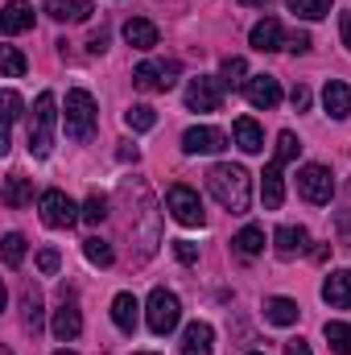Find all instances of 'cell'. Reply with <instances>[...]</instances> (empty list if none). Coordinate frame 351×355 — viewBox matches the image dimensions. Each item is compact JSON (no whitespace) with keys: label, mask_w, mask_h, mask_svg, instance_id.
I'll return each instance as SVG.
<instances>
[{"label":"cell","mask_w":351,"mask_h":355,"mask_svg":"<svg viewBox=\"0 0 351 355\" xmlns=\"http://www.w3.org/2000/svg\"><path fill=\"white\" fill-rule=\"evenodd\" d=\"M207 190L215 194V202L232 215H244L252 207V178L244 166H232V162H219L207 170Z\"/></svg>","instance_id":"cell-1"},{"label":"cell","mask_w":351,"mask_h":355,"mask_svg":"<svg viewBox=\"0 0 351 355\" xmlns=\"http://www.w3.org/2000/svg\"><path fill=\"white\" fill-rule=\"evenodd\" d=\"M54 128H58V99H54V91H42L29 112V153L33 157H50Z\"/></svg>","instance_id":"cell-2"},{"label":"cell","mask_w":351,"mask_h":355,"mask_svg":"<svg viewBox=\"0 0 351 355\" xmlns=\"http://www.w3.org/2000/svg\"><path fill=\"white\" fill-rule=\"evenodd\" d=\"M62 124H67L71 141H91V132H95V99H91V91H83V87L67 91Z\"/></svg>","instance_id":"cell-3"},{"label":"cell","mask_w":351,"mask_h":355,"mask_svg":"<svg viewBox=\"0 0 351 355\" xmlns=\"http://www.w3.org/2000/svg\"><path fill=\"white\" fill-rule=\"evenodd\" d=\"M178 318H182V302H178L166 285H157V289L149 293V302H145V322H149V331H153V335H170L178 327Z\"/></svg>","instance_id":"cell-4"},{"label":"cell","mask_w":351,"mask_h":355,"mask_svg":"<svg viewBox=\"0 0 351 355\" xmlns=\"http://www.w3.org/2000/svg\"><path fill=\"white\" fill-rule=\"evenodd\" d=\"M50 331H54V339H58V343H71V339H79V331H83L79 297H75V289H71V285H62V289H58V310H54Z\"/></svg>","instance_id":"cell-5"},{"label":"cell","mask_w":351,"mask_h":355,"mask_svg":"<svg viewBox=\"0 0 351 355\" xmlns=\"http://www.w3.org/2000/svg\"><path fill=\"white\" fill-rule=\"evenodd\" d=\"M166 211L174 215L182 227H203L207 223V211H203V198H198V190H190V186H170V194H166Z\"/></svg>","instance_id":"cell-6"},{"label":"cell","mask_w":351,"mask_h":355,"mask_svg":"<svg viewBox=\"0 0 351 355\" xmlns=\"http://www.w3.org/2000/svg\"><path fill=\"white\" fill-rule=\"evenodd\" d=\"M298 194L306 198V202H314V207H327L331 202V194H335V174L327 170V166H302L298 170Z\"/></svg>","instance_id":"cell-7"},{"label":"cell","mask_w":351,"mask_h":355,"mask_svg":"<svg viewBox=\"0 0 351 355\" xmlns=\"http://www.w3.org/2000/svg\"><path fill=\"white\" fill-rule=\"evenodd\" d=\"M186 107L190 112H219L223 107V79L215 75H198L186 83Z\"/></svg>","instance_id":"cell-8"},{"label":"cell","mask_w":351,"mask_h":355,"mask_svg":"<svg viewBox=\"0 0 351 355\" xmlns=\"http://www.w3.org/2000/svg\"><path fill=\"white\" fill-rule=\"evenodd\" d=\"M37 211H42V223H46V227H71V223L83 219V211H79L62 190H46L42 202H37Z\"/></svg>","instance_id":"cell-9"},{"label":"cell","mask_w":351,"mask_h":355,"mask_svg":"<svg viewBox=\"0 0 351 355\" xmlns=\"http://www.w3.org/2000/svg\"><path fill=\"white\" fill-rule=\"evenodd\" d=\"M178 83V62H141L137 71H132V87L145 91V95H153V91H170Z\"/></svg>","instance_id":"cell-10"},{"label":"cell","mask_w":351,"mask_h":355,"mask_svg":"<svg viewBox=\"0 0 351 355\" xmlns=\"http://www.w3.org/2000/svg\"><path fill=\"white\" fill-rule=\"evenodd\" d=\"M182 149H186L190 157H198V153H223V149H228V137H223L219 128L198 124V128H186V132H182Z\"/></svg>","instance_id":"cell-11"},{"label":"cell","mask_w":351,"mask_h":355,"mask_svg":"<svg viewBox=\"0 0 351 355\" xmlns=\"http://www.w3.org/2000/svg\"><path fill=\"white\" fill-rule=\"evenodd\" d=\"M244 95H248V103H252V107L273 112V107L281 103V83H277L273 75H252V79L244 83Z\"/></svg>","instance_id":"cell-12"},{"label":"cell","mask_w":351,"mask_h":355,"mask_svg":"<svg viewBox=\"0 0 351 355\" xmlns=\"http://www.w3.org/2000/svg\"><path fill=\"white\" fill-rule=\"evenodd\" d=\"M112 322H116V331L137 335V327H141V302H137V293H116L112 297Z\"/></svg>","instance_id":"cell-13"},{"label":"cell","mask_w":351,"mask_h":355,"mask_svg":"<svg viewBox=\"0 0 351 355\" xmlns=\"http://www.w3.org/2000/svg\"><path fill=\"white\" fill-rule=\"evenodd\" d=\"M248 42H252V50H261V54L285 50V29H281V21H277V17H264L261 25H252Z\"/></svg>","instance_id":"cell-14"},{"label":"cell","mask_w":351,"mask_h":355,"mask_svg":"<svg viewBox=\"0 0 351 355\" xmlns=\"http://www.w3.org/2000/svg\"><path fill=\"white\" fill-rule=\"evenodd\" d=\"M323 302L335 310H351V268H335L323 281Z\"/></svg>","instance_id":"cell-15"},{"label":"cell","mask_w":351,"mask_h":355,"mask_svg":"<svg viewBox=\"0 0 351 355\" xmlns=\"http://www.w3.org/2000/svg\"><path fill=\"white\" fill-rule=\"evenodd\" d=\"M182 355H211L215 352V331H211V322H190L186 331H182Z\"/></svg>","instance_id":"cell-16"},{"label":"cell","mask_w":351,"mask_h":355,"mask_svg":"<svg viewBox=\"0 0 351 355\" xmlns=\"http://www.w3.org/2000/svg\"><path fill=\"white\" fill-rule=\"evenodd\" d=\"M0 29H4L8 37L33 29V4H29V0H8L4 12H0Z\"/></svg>","instance_id":"cell-17"},{"label":"cell","mask_w":351,"mask_h":355,"mask_svg":"<svg viewBox=\"0 0 351 355\" xmlns=\"http://www.w3.org/2000/svg\"><path fill=\"white\" fill-rule=\"evenodd\" d=\"M323 107H327L331 120H348L351 116V87L343 79H331V83L323 87Z\"/></svg>","instance_id":"cell-18"},{"label":"cell","mask_w":351,"mask_h":355,"mask_svg":"<svg viewBox=\"0 0 351 355\" xmlns=\"http://www.w3.org/2000/svg\"><path fill=\"white\" fill-rule=\"evenodd\" d=\"M306 227H293V223H285V227H277V236H273V252L281 257V261H293L302 248H306Z\"/></svg>","instance_id":"cell-19"},{"label":"cell","mask_w":351,"mask_h":355,"mask_svg":"<svg viewBox=\"0 0 351 355\" xmlns=\"http://www.w3.org/2000/svg\"><path fill=\"white\" fill-rule=\"evenodd\" d=\"M281 166H285V162H277V157H273V162L264 166V178H261V198H264V207H268V211H277V207L285 202V182H281Z\"/></svg>","instance_id":"cell-20"},{"label":"cell","mask_w":351,"mask_h":355,"mask_svg":"<svg viewBox=\"0 0 351 355\" xmlns=\"http://www.w3.org/2000/svg\"><path fill=\"white\" fill-rule=\"evenodd\" d=\"M42 4H46V12H50L54 21H62V25H79V21L91 17V0H42Z\"/></svg>","instance_id":"cell-21"},{"label":"cell","mask_w":351,"mask_h":355,"mask_svg":"<svg viewBox=\"0 0 351 355\" xmlns=\"http://www.w3.org/2000/svg\"><path fill=\"white\" fill-rule=\"evenodd\" d=\"M124 42H128L132 50H153V46H157V25L145 21V17H128V21H124Z\"/></svg>","instance_id":"cell-22"},{"label":"cell","mask_w":351,"mask_h":355,"mask_svg":"<svg viewBox=\"0 0 351 355\" xmlns=\"http://www.w3.org/2000/svg\"><path fill=\"white\" fill-rule=\"evenodd\" d=\"M21 322L33 339L42 335V289L37 285H25V293H21Z\"/></svg>","instance_id":"cell-23"},{"label":"cell","mask_w":351,"mask_h":355,"mask_svg":"<svg viewBox=\"0 0 351 355\" xmlns=\"http://www.w3.org/2000/svg\"><path fill=\"white\" fill-rule=\"evenodd\" d=\"M232 137H236V145H240L244 153H261L264 149V132L252 116H240V120L232 124Z\"/></svg>","instance_id":"cell-24"},{"label":"cell","mask_w":351,"mask_h":355,"mask_svg":"<svg viewBox=\"0 0 351 355\" xmlns=\"http://www.w3.org/2000/svg\"><path fill=\"white\" fill-rule=\"evenodd\" d=\"M232 248H236V257H240V261H257V257L264 252V227H257V223L240 227V236L232 240Z\"/></svg>","instance_id":"cell-25"},{"label":"cell","mask_w":351,"mask_h":355,"mask_svg":"<svg viewBox=\"0 0 351 355\" xmlns=\"http://www.w3.org/2000/svg\"><path fill=\"white\" fill-rule=\"evenodd\" d=\"M264 318H268L273 327H293V322L302 318V310H298L293 297H268V302H264Z\"/></svg>","instance_id":"cell-26"},{"label":"cell","mask_w":351,"mask_h":355,"mask_svg":"<svg viewBox=\"0 0 351 355\" xmlns=\"http://www.w3.org/2000/svg\"><path fill=\"white\" fill-rule=\"evenodd\" d=\"M4 202L17 211V207H25V202H33V182L25 174H8L4 178Z\"/></svg>","instance_id":"cell-27"},{"label":"cell","mask_w":351,"mask_h":355,"mask_svg":"<svg viewBox=\"0 0 351 355\" xmlns=\"http://www.w3.org/2000/svg\"><path fill=\"white\" fill-rule=\"evenodd\" d=\"M331 355H351V322H327L323 327Z\"/></svg>","instance_id":"cell-28"},{"label":"cell","mask_w":351,"mask_h":355,"mask_svg":"<svg viewBox=\"0 0 351 355\" xmlns=\"http://www.w3.org/2000/svg\"><path fill=\"white\" fill-rule=\"evenodd\" d=\"M219 79H223V87H244L248 83V62L244 58H223Z\"/></svg>","instance_id":"cell-29"},{"label":"cell","mask_w":351,"mask_h":355,"mask_svg":"<svg viewBox=\"0 0 351 355\" xmlns=\"http://www.w3.org/2000/svg\"><path fill=\"white\" fill-rule=\"evenodd\" d=\"M124 124H128L132 132H149V128H157V112L145 107V103H137V107L124 112Z\"/></svg>","instance_id":"cell-30"},{"label":"cell","mask_w":351,"mask_h":355,"mask_svg":"<svg viewBox=\"0 0 351 355\" xmlns=\"http://www.w3.org/2000/svg\"><path fill=\"white\" fill-rule=\"evenodd\" d=\"M289 12H298L302 21H323L331 12V0H285Z\"/></svg>","instance_id":"cell-31"},{"label":"cell","mask_w":351,"mask_h":355,"mask_svg":"<svg viewBox=\"0 0 351 355\" xmlns=\"http://www.w3.org/2000/svg\"><path fill=\"white\" fill-rule=\"evenodd\" d=\"M83 252H87V261H91V265H99V268H108L112 261H116L112 244H108V240H99V236H91L87 244H83Z\"/></svg>","instance_id":"cell-32"},{"label":"cell","mask_w":351,"mask_h":355,"mask_svg":"<svg viewBox=\"0 0 351 355\" xmlns=\"http://www.w3.org/2000/svg\"><path fill=\"white\" fill-rule=\"evenodd\" d=\"M0 67H4V79H21L25 75V58L17 46H0Z\"/></svg>","instance_id":"cell-33"},{"label":"cell","mask_w":351,"mask_h":355,"mask_svg":"<svg viewBox=\"0 0 351 355\" xmlns=\"http://www.w3.org/2000/svg\"><path fill=\"white\" fill-rule=\"evenodd\" d=\"M21 261H25V236H21V232H8V236H4V265L21 268Z\"/></svg>","instance_id":"cell-34"},{"label":"cell","mask_w":351,"mask_h":355,"mask_svg":"<svg viewBox=\"0 0 351 355\" xmlns=\"http://www.w3.org/2000/svg\"><path fill=\"white\" fill-rule=\"evenodd\" d=\"M108 219V198L103 194H91L83 202V223H103Z\"/></svg>","instance_id":"cell-35"},{"label":"cell","mask_w":351,"mask_h":355,"mask_svg":"<svg viewBox=\"0 0 351 355\" xmlns=\"http://www.w3.org/2000/svg\"><path fill=\"white\" fill-rule=\"evenodd\" d=\"M298 149H302V145H298V137H293V132H281V137H277V153H273V157H277V162H293V157H298Z\"/></svg>","instance_id":"cell-36"},{"label":"cell","mask_w":351,"mask_h":355,"mask_svg":"<svg viewBox=\"0 0 351 355\" xmlns=\"http://www.w3.org/2000/svg\"><path fill=\"white\" fill-rule=\"evenodd\" d=\"M0 103H4V124H17V116H21V95L8 87L0 95Z\"/></svg>","instance_id":"cell-37"},{"label":"cell","mask_w":351,"mask_h":355,"mask_svg":"<svg viewBox=\"0 0 351 355\" xmlns=\"http://www.w3.org/2000/svg\"><path fill=\"white\" fill-rule=\"evenodd\" d=\"M310 46H314V42H310V33H302V29L285 37V50H289V54H310Z\"/></svg>","instance_id":"cell-38"},{"label":"cell","mask_w":351,"mask_h":355,"mask_svg":"<svg viewBox=\"0 0 351 355\" xmlns=\"http://www.w3.org/2000/svg\"><path fill=\"white\" fill-rule=\"evenodd\" d=\"M174 257L182 265H194L198 261V244H190V240H174Z\"/></svg>","instance_id":"cell-39"},{"label":"cell","mask_w":351,"mask_h":355,"mask_svg":"<svg viewBox=\"0 0 351 355\" xmlns=\"http://www.w3.org/2000/svg\"><path fill=\"white\" fill-rule=\"evenodd\" d=\"M37 268L50 277V272H58V248H42L37 252Z\"/></svg>","instance_id":"cell-40"},{"label":"cell","mask_w":351,"mask_h":355,"mask_svg":"<svg viewBox=\"0 0 351 355\" xmlns=\"http://www.w3.org/2000/svg\"><path fill=\"white\" fill-rule=\"evenodd\" d=\"M289 103H293V112H306V107H310V87L298 83V87L289 91Z\"/></svg>","instance_id":"cell-41"},{"label":"cell","mask_w":351,"mask_h":355,"mask_svg":"<svg viewBox=\"0 0 351 355\" xmlns=\"http://www.w3.org/2000/svg\"><path fill=\"white\" fill-rule=\"evenodd\" d=\"M87 50H91V54H103V50H108V29H95V33H91Z\"/></svg>","instance_id":"cell-42"},{"label":"cell","mask_w":351,"mask_h":355,"mask_svg":"<svg viewBox=\"0 0 351 355\" xmlns=\"http://www.w3.org/2000/svg\"><path fill=\"white\" fill-rule=\"evenodd\" d=\"M339 37H343V46H348V54H351V8L339 12Z\"/></svg>","instance_id":"cell-43"},{"label":"cell","mask_w":351,"mask_h":355,"mask_svg":"<svg viewBox=\"0 0 351 355\" xmlns=\"http://www.w3.org/2000/svg\"><path fill=\"white\" fill-rule=\"evenodd\" d=\"M285 355H310V347L302 339H293V343H285Z\"/></svg>","instance_id":"cell-44"},{"label":"cell","mask_w":351,"mask_h":355,"mask_svg":"<svg viewBox=\"0 0 351 355\" xmlns=\"http://www.w3.org/2000/svg\"><path fill=\"white\" fill-rule=\"evenodd\" d=\"M120 157H124V162H137V145H128V141H124V149H120Z\"/></svg>","instance_id":"cell-45"},{"label":"cell","mask_w":351,"mask_h":355,"mask_svg":"<svg viewBox=\"0 0 351 355\" xmlns=\"http://www.w3.org/2000/svg\"><path fill=\"white\" fill-rule=\"evenodd\" d=\"M240 4H248V8H268L273 0H240Z\"/></svg>","instance_id":"cell-46"},{"label":"cell","mask_w":351,"mask_h":355,"mask_svg":"<svg viewBox=\"0 0 351 355\" xmlns=\"http://www.w3.org/2000/svg\"><path fill=\"white\" fill-rule=\"evenodd\" d=\"M132 355H157V352H132Z\"/></svg>","instance_id":"cell-47"},{"label":"cell","mask_w":351,"mask_h":355,"mask_svg":"<svg viewBox=\"0 0 351 355\" xmlns=\"http://www.w3.org/2000/svg\"><path fill=\"white\" fill-rule=\"evenodd\" d=\"M54 355H75V352H54Z\"/></svg>","instance_id":"cell-48"},{"label":"cell","mask_w":351,"mask_h":355,"mask_svg":"<svg viewBox=\"0 0 351 355\" xmlns=\"http://www.w3.org/2000/svg\"><path fill=\"white\" fill-rule=\"evenodd\" d=\"M252 355H261V352H252Z\"/></svg>","instance_id":"cell-49"}]
</instances>
